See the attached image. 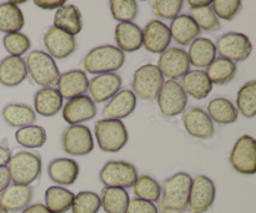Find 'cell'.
<instances>
[{
    "instance_id": "obj_42",
    "label": "cell",
    "mask_w": 256,
    "mask_h": 213,
    "mask_svg": "<svg viewBox=\"0 0 256 213\" xmlns=\"http://www.w3.org/2000/svg\"><path fill=\"white\" fill-rule=\"evenodd\" d=\"M2 44H4L5 50L12 57H22L32 47L30 39L22 33L5 34L4 39H2Z\"/></svg>"
},
{
    "instance_id": "obj_15",
    "label": "cell",
    "mask_w": 256,
    "mask_h": 213,
    "mask_svg": "<svg viewBox=\"0 0 256 213\" xmlns=\"http://www.w3.org/2000/svg\"><path fill=\"white\" fill-rule=\"evenodd\" d=\"M182 123L186 132L192 137L198 138V139H210L214 137V122L209 117L206 110L202 108L195 107L188 110L182 117Z\"/></svg>"
},
{
    "instance_id": "obj_30",
    "label": "cell",
    "mask_w": 256,
    "mask_h": 213,
    "mask_svg": "<svg viewBox=\"0 0 256 213\" xmlns=\"http://www.w3.org/2000/svg\"><path fill=\"white\" fill-rule=\"evenodd\" d=\"M208 114L218 124H232L238 120L239 112L232 100L224 97L214 98L208 104Z\"/></svg>"
},
{
    "instance_id": "obj_9",
    "label": "cell",
    "mask_w": 256,
    "mask_h": 213,
    "mask_svg": "<svg viewBox=\"0 0 256 213\" xmlns=\"http://www.w3.org/2000/svg\"><path fill=\"white\" fill-rule=\"evenodd\" d=\"M215 197L216 187L214 180L206 175H198L192 178L188 209L190 213H205L214 204Z\"/></svg>"
},
{
    "instance_id": "obj_50",
    "label": "cell",
    "mask_w": 256,
    "mask_h": 213,
    "mask_svg": "<svg viewBox=\"0 0 256 213\" xmlns=\"http://www.w3.org/2000/svg\"><path fill=\"white\" fill-rule=\"evenodd\" d=\"M189 5L192 7V10L194 9H202V8H206L212 5V2L210 0H189Z\"/></svg>"
},
{
    "instance_id": "obj_33",
    "label": "cell",
    "mask_w": 256,
    "mask_h": 213,
    "mask_svg": "<svg viewBox=\"0 0 256 213\" xmlns=\"http://www.w3.org/2000/svg\"><path fill=\"white\" fill-rule=\"evenodd\" d=\"M100 202L106 213H126L129 204V193L126 189L114 187L102 188Z\"/></svg>"
},
{
    "instance_id": "obj_46",
    "label": "cell",
    "mask_w": 256,
    "mask_h": 213,
    "mask_svg": "<svg viewBox=\"0 0 256 213\" xmlns=\"http://www.w3.org/2000/svg\"><path fill=\"white\" fill-rule=\"evenodd\" d=\"M34 4L36 5L40 9H48V10H54L59 9V8L64 7L66 4V2L64 0H35Z\"/></svg>"
},
{
    "instance_id": "obj_39",
    "label": "cell",
    "mask_w": 256,
    "mask_h": 213,
    "mask_svg": "<svg viewBox=\"0 0 256 213\" xmlns=\"http://www.w3.org/2000/svg\"><path fill=\"white\" fill-rule=\"evenodd\" d=\"M102 208L100 197L95 192L84 190L74 197L72 204V213H98Z\"/></svg>"
},
{
    "instance_id": "obj_25",
    "label": "cell",
    "mask_w": 256,
    "mask_h": 213,
    "mask_svg": "<svg viewBox=\"0 0 256 213\" xmlns=\"http://www.w3.org/2000/svg\"><path fill=\"white\" fill-rule=\"evenodd\" d=\"M190 65L198 69L208 68L216 59V48L212 40L208 38H196L192 40L188 52Z\"/></svg>"
},
{
    "instance_id": "obj_18",
    "label": "cell",
    "mask_w": 256,
    "mask_h": 213,
    "mask_svg": "<svg viewBox=\"0 0 256 213\" xmlns=\"http://www.w3.org/2000/svg\"><path fill=\"white\" fill-rule=\"evenodd\" d=\"M122 85V79L116 73L99 74L89 82L90 98L94 103H104L112 99L116 93H119Z\"/></svg>"
},
{
    "instance_id": "obj_17",
    "label": "cell",
    "mask_w": 256,
    "mask_h": 213,
    "mask_svg": "<svg viewBox=\"0 0 256 213\" xmlns=\"http://www.w3.org/2000/svg\"><path fill=\"white\" fill-rule=\"evenodd\" d=\"M96 105L92 98L88 95H79L62 105V118L70 125H76L79 123L86 122L96 117Z\"/></svg>"
},
{
    "instance_id": "obj_16",
    "label": "cell",
    "mask_w": 256,
    "mask_h": 213,
    "mask_svg": "<svg viewBox=\"0 0 256 213\" xmlns=\"http://www.w3.org/2000/svg\"><path fill=\"white\" fill-rule=\"evenodd\" d=\"M172 42L169 27L160 20H152L142 30V47L150 53L162 54Z\"/></svg>"
},
{
    "instance_id": "obj_7",
    "label": "cell",
    "mask_w": 256,
    "mask_h": 213,
    "mask_svg": "<svg viewBox=\"0 0 256 213\" xmlns=\"http://www.w3.org/2000/svg\"><path fill=\"white\" fill-rule=\"evenodd\" d=\"M100 180L105 187L128 188L132 187L138 179V169L134 164L124 160H110L100 170Z\"/></svg>"
},
{
    "instance_id": "obj_22",
    "label": "cell",
    "mask_w": 256,
    "mask_h": 213,
    "mask_svg": "<svg viewBox=\"0 0 256 213\" xmlns=\"http://www.w3.org/2000/svg\"><path fill=\"white\" fill-rule=\"evenodd\" d=\"M136 108V97L132 93V90L124 89L114 95L106 107L104 108V117L109 119H122L132 114Z\"/></svg>"
},
{
    "instance_id": "obj_3",
    "label": "cell",
    "mask_w": 256,
    "mask_h": 213,
    "mask_svg": "<svg viewBox=\"0 0 256 213\" xmlns=\"http://www.w3.org/2000/svg\"><path fill=\"white\" fill-rule=\"evenodd\" d=\"M6 167L14 184L30 185L42 174V158L35 153L20 150L12 155Z\"/></svg>"
},
{
    "instance_id": "obj_12",
    "label": "cell",
    "mask_w": 256,
    "mask_h": 213,
    "mask_svg": "<svg viewBox=\"0 0 256 213\" xmlns=\"http://www.w3.org/2000/svg\"><path fill=\"white\" fill-rule=\"evenodd\" d=\"M62 149L69 155L82 157L92 152L94 138L89 127L82 124L70 125L62 132Z\"/></svg>"
},
{
    "instance_id": "obj_40",
    "label": "cell",
    "mask_w": 256,
    "mask_h": 213,
    "mask_svg": "<svg viewBox=\"0 0 256 213\" xmlns=\"http://www.w3.org/2000/svg\"><path fill=\"white\" fill-rule=\"evenodd\" d=\"M112 18L120 23H130L138 15V3L135 0H112L109 3Z\"/></svg>"
},
{
    "instance_id": "obj_43",
    "label": "cell",
    "mask_w": 256,
    "mask_h": 213,
    "mask_svg": "<svg viewBox=\"0 0 256 213\" xmlns=\"http://www.w3.org/2000/svg\"><path fill=\"white\" fill-rule=\"evenodd\" d=\"M184 2L182 0H156L152 2V10L162 19H172L180 15Z\"/></svg>"
},
{
    "instance_id": "obj_36",
    "label": "cell",
    "mask_w": 256,
    "mask_h": 213,
    "mask_svg": "<svg viewBox=\"0 0 256 213\" xmlns=\"http://www.w3.org/2000/svg\"><path fill=\"white\" fill-rule=\"evenodd\" d=\"M46 132L40 125H29L20 128L15 132V140L18 144L25 148H42L46 143Z\"/></svg>"
},
{
    "instance_id": "obj_10",
    "label": "cell",
    "mask_w": 256,
    "mask_h": 213,
    "mask_svg": "<svg viewBox=\"0 0 256 213\" xmlns=\"http://www.w3.org/2000/svg\"><path fill=\"white\" fill-rule=\"evenodd\" d=\"M230 164L240 174H255L256 142L252 135L244 134L236 140L230 153Z\"/></svg>"
},
{
    "instance_id": "obj_1",
    "label": "cell",
    "mask_w": 256,
    "mask_h": 213,
    "mask_svg": "<svg viewBox=\"0 0 256 213\" xmlns=\"http://www.w3.org/2000/svg\"><path fill=\"white\" fill-rule=\"evenodd\" d=\"M192 182V177L185 172L175 173L168 178L162 185L158 210L160 213H184L189 204Z\"/></svg>"
},
{
    "instance_id": "obj_14",
    "label": "cell",
    "mask_w": 256,
    "mask_h": 213,
    "mask_svg": "<svg viewBox=\"0 0 256 213\" xmlns=\"http://www.w3.org/2000/svg\"><path fill=\"white\" fill-rule=\"evenodd\" d=\"M46 52L52 59L69 58L76 50L78 43L75 37L68 34L59 28L50 27L42 38Z\"/></svg>"
},
{
    "instance_id": "obj_5",
    "label": "cell",
    "mask_w": 256,
    "mask_h": 213,
    "mask_svg": "<svg viewBox=\"0 0 256 213\" xmlns=\"http://www.w3.org/2000/svg\"><path fill=\"white\" fill-rule=\"evenodd\" d=\"M26 69L32 79L42 87H52L56 84L60 72L55 60L42 50H32L26 57Z\"/></svg>"
},
{
    "instance_id": "obj_37",
    "label": "cell",
    "mask_w": 256,
    "mask_h": 213,
    "mask_svg": "<svg viewBox=\"0 0 256 213\" xmlns=\"http://www.w3.org/2000/svg\"><path fill=\"white\" fill-rule=\"evenodd\" d=\"M236 109L246 118H254L256 114V82L245 83L238 92Z\"/></svg>"
},
{
    "instance_id": "obj_26",
    "label": "cell",
    "mask_w": 256,
    "mask_h": 213,
    "mask_svg": "<svg viewBox=\"0 0 256 213\" xmlns=\"http://www.w3.org/2000/svg\"><path fill=\"white\" fill-rule=\"evenodd\" d=\"M172 39H174L182 47L190 44L192 40L196 39L200 35L202 30L196 25V23L192 20L190 15L182 14L175 18L169 27Z\"/></svg>"
},
{
    "instance_id": "obj_34",
    "label": "cell",
    "mask_w": 256,
    "mask_h": 213,
    "mask_svg": "<svg viewBox=\"0 0 256 213\" xmlns=\"http://www.w3.org/2000/svg\"><path fill=\"white\" fill-rule=\"evenodd\" d=\"M25 20L22 9L12 2L0 4V32L5 34L20 33Z\"/></svg>"
},
{
    "instance_id": "obj_49",
    "label": "cell",
    "mask_w": 256,
    "mask_h": 213,
    "mask_svg": "<svg viewBox=\"0 0 256 213\" xmlns=\"http://www.w3.org/2000/svg\"><path fill=\"white\" fill-rule=\"evenodd\" d=\"M10 158H12V153H10L9 148H6V147H4V145L0 144V167L8 165Z\"/></svg>"
},
{
    "instance_id": "obj_28",
    "label": "cell",
    "mask_w": 256,
    "mask_h": 213,
    "mask_svg": "<svg viewBox=\"0 0 256 213\" xmlns=\"http://www.w3.org/2000/svg\"><path fill=\"white\" fill-rule=\"evenodd\" d=\"M54 27L75 37L82 29V18L79 8L70 4L59 8L54 15Z\"/></svg>"
},
{
    "instance_id": "obj_44",
    "label": "cell",
    "mask_w": 256,
    "mask_h": 213,
    "mask_svg": "<svg viewBox=\"0 0 256 213\" xmlns=\"http://www.w3.org/2000/svg\"><path fill=\"white\" fill-rule=\"evenodd\" d=\"M212 8L219 19L232 20L242 10L240 0H215L212 3Z\"/></svg>"
},
{
    "instance_id": "obj_8",
    "label": "cell",
    "mask_w": 256,
    "mask_h": 213,
    "mask_svg": "<svg viewBox=\"0 0 256 213\" xmlns=\"http://www.w3.org/2000/svg\"><path fill=\"white\" fill-rule=\"evenodd\" d=\"M216 52L220 58L230 62H244L252 52V44L249 37L242 33H226L218 39Z\"/></svg>"
},
{
    "instance_id": "obj_38",
    "label": "cell",
    "mask_w": 256,
    "mask_h": 213,
    "mask_svg": "<svg viewBox=\"0 0 256 213\" xmlns=\"http://www.w3.org/2000/svg\"><path fill=\"white\" fill-rule=\"evenodd\" d=\"M132 189L136 198L148 200V202H158L162 197V187L159 182L146 174L138 177L136 182L132 185Z\"/></svg>"
},
{
    "instance_id": "obj_27",
    "label": "cell",
    "mask_w": 256,
    "mask_h": 213,
    "mask_svg": "<svg viewBox=\"0 0 256 213\" xmlns=\"http://www.w3.org/2000/svg\"><path fill=\"white\" fill-rule=\"evenodd\" d=\"M34 107L38 114L52 117L62 108V97L56 88H42L34 95Z\"/></svg>"
},
{
    "instance_id": "obj_47",
    "label": "cell",
    "mask_w": 256,
    "mask_h": 213,
    "mask_svg": "<svg viewBox=\"0 0 256 213\" xmlns=\"http://www.w3.org/2000/svg\"><path fill=\"white\" fill-rule=\"evenodd\" d=\"M10 182V174H9V169H8L6 165L4 167H0V193L5 189L6 187H9Z\"/></svg>"
},
{
    "instance_id": "obj_19",
    "label": "cell",
    "mask_w": 256,
    "mask_h": 213,
    "mask_svg": "<svg viewBox=\"0 0 256 213\" xmlns=\"http://www.w3.org/2000/svg\"><path fill=\"white\" fill-rule=\"evenodd\" d=\"M56 84L62 99L70 100L86 93L88 88H89V79L86 77V73L79 69H74L60 74Z\"/></svg>"
},
{
    "instance_id": "obj_4",
    "label": "cell",
    "mask_w": 256,
    "mask_h": 213,
    "mask_svg": "<svg viewBox=\"0 0 256 213\" xmlns=\"http://www.w3.org/2000/svg\"><path fill=\"white\" fill-rule=\"evenodd\" d=\"M95 137L100 149L104 152L116 153L126 145L129 133L122 120L104 118L98 120L95 124Z\"/></svg>"
},
{
    "instance_id": "obj_11",
    "label": "cell",
    "mask_w": 256,
    "mask_h": 213,
    "mask_svg": "<svg viewBox=\"0 0 256 213\" xmlns=\"http://www.w3.org/2000/svg\"><path fill=\"white\" fill-rule=\"evenodd\" d=\"M159 109L164 117H176L182 114L188 104V94L176 80L164 82L158 95Z\"/></svg>"
},
{
    "instance_id": "obj_35",
    "label": "cell",
    "mask_w": 256,
    "mask_h": 213,
    "mask_svg": "<svg viewBox=\"0 0 256 213\" xmlns=\"http://www.w3.org/2000/svg\"><path fill=\"white\" fill-rule=\"evenodd\" d=\"M236 63L230 62L224 58H218L208 67L206 75L212 84L224 85L232 82L236 77Z\"/></svg>"
},
{
    "instance_id": "obj_2",
    "label": "cell",
    "mask_w": 256,
    "mask_h": 213,
    "mask_svg": "<svg viewBox=\"0 0 256 213\" xmlns=\"http://www.w3.org/2000/svg\"><path fill=\"white\" fill-rule=\"evenodd\" d=\"M125 53L114 45H100L90 50L84 58V69L89 74L115 73L124 65Z\"/></svg>"
},
{
    "instance_id": "obj_6",
    "label": "cell",
    "mask_w": 256,
    "mask_h": 213,
    "mask_svg": "<svg viewBox=\"0 0 256 213\" xmlns=\"http://www.w3.org/2000/svg\"><path fill=\"white\" fill-rule=\"evenodd\" d=\"M164 77L154 64H144L138 68L132 79V93L145 100H154L164 84Z\"/></svg>"
},
{
    "instance_id": "obj_24",
    "label": "cell",
    "mask_w": 256,
    "mask_h": 213,
    "mask_svg": "<svg viewBox=\"0 0 256 213\" xmlns=\"http://www.w3.org/2000/svg\"><path fill=\"white\" fill-rule=\"evenodd\" d=\"M115 42L122 53H132L142 47V29L135 23H119L115 28Z\"/></svg>"
},
{
    "instance_id": "obj_31",
    "label": "cell",
    "mask_w": 256,
    "mask_h": 213,
    "mask_svg": "<svg viewBox=\"0 0 256 213\" xmlns=\"http://www.w3.org/2000/svg\"><path fill=\"white\" fill-rule=\"evenodd\" d=\"M75 194L59 185H52L45 190V207L52 213H66L72 209Z\"/></svg>"
},
{
    "instance_id": "obj_13",
    "label": "cell",
    "mask_w": 256,
    "mask_h": 213,
    "mask_svg": "<svg viewBox=\"0 0 256 213\" xmlns=\"http://www.w3.org/2000/svg\"><path fill=\"white\" fill-rule=\"evenodd\" d=\"M158 69L162 77L169 78L170 80H176L184 77L190 72V62L188 53L182 48H168L162 53L158 60Z\"/></svg>"
},
{
    "instance_id": "obj_23",
    "label": "cell",
    "mask_w": 256,
    "mask_h": 213,
    "mask_svg": "<svg viewBox=\"0 0 256 213\" xmlns=\"http://www.w3.org/2000/svg\"><path fill=\"white\" fill-rule=\"evenodd\" d=\"M26 75V64L22 57L9 55L0 62V83L4 87L12 88L22 84Z\"/></svg>"
},
{
    "instance_id": "obj_21",
    "label": "cell",
    "mask_w": 256,
    "mask_h": 213,
    "mask_svg": "<svg viewBox=\"0 0 256 213\" xmlns=\"http://www.w3.org/2000/svg\"><path fill=\"white\" fill-rule=\"evenodd\" d=\"M79 164L72 158H58L48 165L50 179L59 185H72L79 177Z\"/></svg>"
},
{
    "instance_id": "obj_45",
    "label": "cell",
    "mask_w": 256,
    "mask_h": 213,
    "mask_svg": "<svg viewBox=\"0 0 256 213\" xmlns=\"http://www.w3.org/2000/svg\"><path fill=\"white\" fill-rule=\"evenodd\" d=\"M126 213H159V210L155 203L135 197L129 200Z\"/></svg>"
},
{
    "instance_id": "obj_51",
    "label": "cell",
    "mask_w": 256,
    "mask_h": 213,
    "mask_svg": "<svg viewBox=\"0 0 256 213\" xmlns=\"http://www.w3.org/2000/svg\"><path fill=\"white\" fill-rule=\"evenodd\" d=\"M0 213H8V212H6V210L4 209V208H2V207H0Z\"/></svg>"
},
{
    "instance_id": "obj_32",
    "label": "cell",
    "mask_w": 256,
    "mask_h": 213,
    "mask_svg": "<svg viewBox=\"0 0 256 213\" xmlns=\"http://www.w3.org/2000/svg\"><path fill=\"white\" fill-rule=\"evenodd\" d=\"M2 118L14 128H24L32 125L36 120V113L32 107L25 104H8L2 109Z\"/></svg>"
},
{
    "instance_id": "obj_41",
    "label": "cell",
    "mask_w": 256,
    "mask_h": 213,
    "mask_svg": "<svg viewBox=\"0 0 256 213\" xmlns=\"http://www.w3.org/2000/svg\"><path fill=\"white\" fill-rule=\"evenodd\" d=\"M190 17L196 23L200 30H205V32H218V30L222 29L219 18L215 15L212 5L206 8H202V9L192 10Z\"/></svg>"
},
{
    "instance_id": "obj_48",
    "label": "cell",
    "mask_w": 256,
    "mask_h": 213,
    "mask_svg": "<svg viewBox=\"0 0 256 213\" xmlns=\"http://www.w3.org/2000/svg\"><path fill=\"white\" fill-rule=\"evenodd\" d=\"M22 213H52V212H50V210L48 209V208L45 207V204H42V203H35V204L28 205V207L22 210Z\"/></svg>"
},
{
    "instance_id": "obj_29",
    "label": "cell",
    "mask_w": 256,
    "mask_h": 213,
    "mask_svg": "<svg viewBox=\"0 0 256 213\" xmlns=\"http://www.w3.org/2000/svg\"><path fill=\"white\" fill-rule=\"evenodd\" d=\"M182 89L195 99H204L212 93V84L202 70H192L182 77Z\"/></svg>"
},
{
    "instance_id": "obj_20",
    "label": "cell",
    "mask_w": 256,
    "mask_h": 213,
    "mask_svg": "<svg viewBox=\"0 0 256 213\" xmlns=\"http://www.w3.org/2000/svg\"><path fill=\"white\" fill-rule=\"evenodd\" d=\"M32 199V188L30 185L12 184L0 193V207L6 212L24 210Z\"/></svg>"
}]
</instances>
